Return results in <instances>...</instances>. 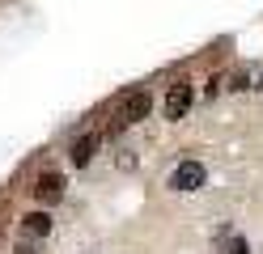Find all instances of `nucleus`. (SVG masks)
<instances>
[{
    "label": "nucleus",
    "mask_w": 263,
    "mask_h": 254,
    "mask_svg": "<svg viewBox=\"0 0 263 254\" xmlns=\"http://www.w3.org/2000/svg\"><path fill=\"white\" fill-rule=\"evenodd\" d=\"M93 152H98V135H85V140H77V144H72V165H89V161H93Z\"/></svg>",
    "instance_id": "obj_5"
},
{
    "label": "nucleus",
    "mask_w": 263,
    "mask_h": 254,
    "mask_svg": "<svg viewBox=\"0 0 263 254\" xmlns=\"http://www.w3.org/2000/svg\"><path fill=\"white\" fill-rule=\"evenodd\" d=\"M246 81H251L246 72H234V81H229V89H246Z\"/></svg>",
    "instance_id": "obj_8"
},
{
    "label": "nucleus",
    "mask_w": 263,
    "mask_h": 254,
    "mask_svg": "<svg viewBox=\"0 0 263 254\" xmlns=\"http://www.w3.org/2000/svg\"><path fill=\"white\" fill-rule=\"evenodd\" d=\"M22 225H26V233L43 237V233H51V216L47 212H30V216H22Z\"/></svg>",
    "instance_id": "obj_6"
},
{
    "label": "nucleus",
    "mask_w": 263,
    "mask_h": 254,
    "mask_svg": "<svg viewBox=\"0 0 263 254\" xmlns=\"http://www.w3.org/2000/svg\"><path fill=\"white\" fill-rule=\"evenodd\" d=\"M259 89H263V81H259Z\"/></svg>",
    "instance_id": "obj_10"
},
{
    "label": "nucleus",
    "mask_w": 263,
    "mask_h": 254,
    "mask_svg": "<svg viewBox=\"0 0 263 254\" xmlns=\"http://www.w3.org/2000/svg\"><path fill=\"white\" fill-rule=\"evenodd\" d=\"M187 110H191V89L187 85H174L166 93V119H183Z\"/></svg>",
    "instance_id": "obj_4"
},
{
    "label": "nucleus",
    "mask_w": 263,
    "mask_h": 254,
    "mask_svg": "<svg viewBox=\"0 0 263 254\" xmlns=\"http://www.w3.org/2000/svg\"><path fill=\"white\" fill-rule=\"evenodd\" d=\"M153 110V97L149 93H127L123 97V110H119V123H140V119H149Z\"/></svg>",
    "instance_id": "obj_2"
},
{
    "label": "nucleus",
    "mask_w": 263,
    "mask_h": 254,
    "mask_svg": "<svg viewBox=\"0 0 263 254\" xmlns=\"http://www.w3.org/2000/svg\"><path fill=\"white\" fill-rule=\"evenodd\" d=\"M13 254H39L34 246H17V250H13Z\"/></svg>",
    "instance_id": "obj_9"
},
{
    "label": "nucleus",
    "mask_w": 263,
    "mask_h": 254,
    "mask_svg": "<svg viewBox=\"0 0 263 254\" xmlns=\"http://www.w3.org/2000/svg\"><path fill=\"white\" fill-rule=\"evenodd\" d=\"M174 191H200L204 186V165H195V161H183L174 169V178H170Z\"/></svg>",
    "instance_id": "obj_1"
},
{
    "label": "nucleus",
    "mask_w": 263,
    "mask_h": 254,
    "mask_svg": "<svg viewBox=\"0 0 263 254\" xmlns=\"http://www.w3.org/2000/svg\"><path fill=\"white\" fill-rule=\"evenodd\" d=\"M225 254H251V246H246V242H242V237H234V242H229V246H225Z\"/></svg>",
    "instance_id": "obj_7"
},
{
    "label": "nucleus",
    "mask_w": 263,
    "mask_h": 254,
    "mask_svg": "<svg viewBox=\"0 0 263 254\" xmlns=\"http://www.w3.org/2000/svg\"><path fill=\"white\" fill-rule=\"evenodd\" d=\"M60 195H64V174H55V169H51V174H39L34 199H39V203H55Z\"/></svg>",
    "instance_id": "obj_3"
}]
</instances>
